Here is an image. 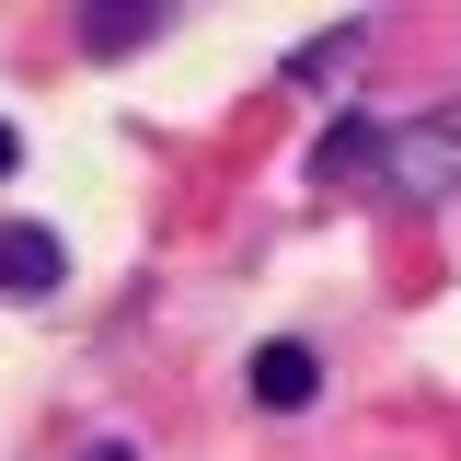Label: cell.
Instances as JSON below:
<instances>
[{
	"instance_id": "6da1fadb",
	"label": "cell",
	"mask_w": 461,
	"mask_h": 461,
	"mask_svg": "<svg viewBox=\"0 0 461 461\" xmlns=\"http://www.w3.org/2000/svg\"><path fill=\"white\" fill-rule=\"evenodd\" d=\"M58 277H69L58 230H35V220H0V300H47Z\"/></svg>"
},
{
	"instance_id": "7a4b0ae2",
	"label": "cell",
	"mask_w": 461,
	"mask_h": 461,
	"mask_svg": "<svg viewBox=\"0 0 461 461\" xmlns=\"http://www.w3.org/2000/svg\"><path fill=\"white\" fill-rule=\"evenodd\" d=\"M323 393V357H312V346L300 335H277V346H254V403H266V415H300V403Z\"/></svg>"
},
{
	"instance_id": "3957f363",
	"label": "cell",
	"mask_w": 461,
	"mask_h": 461,
	"mask_svg": "<svg viewBox=\"0 0 461 461\" xmlns=\"http://www.w3.org/2000/svg\"><path fill=\"white\" fill-rule=\"evenodd\" d=\"M81 35H93V47H150V35H162V12H150V0H139V12H127V0H104V12H93V23H81Z\"/></svg>"
},
{
	"instance_id": "277c9868",
	"label": "cell",
	"mask_w": 461,
	"mask_h": 461,
	"mask_svg": "<svg viewBox=\"0 0 461 461\" xmlns=\"http://www.w3.org/2000/svg\"><path fill=\"white\" fill-rule=\"evenodd\" d=\"M346 58H357V23H346V35H323V47H300V58H288V81H335Z\"/></svg>"
},
{
	"instance_id": "5b68a950",
	"label": "cell",
	"mask_w": 461,
	"mask_h": 461,
	"mask_svg": "<svg viewBox=\"0 0 461 461\" xmlns=\"http://www.w3.org/2000/svg\"><path fill=\"white\" fill-rule=\"evenodd\" d=\"M81 461H139V450H115V438H104V450H81Z\"/></svg>"
},
{
	"instance_id": "8992f818",
	"label": "cell",
	"mask_w": 461,
	"mask_h": 461,
	"mask_svg": "<svg viewBox=\"0 0 461 461\" xmlns=\"http://www.w3.org/2000/svg\"><path fill=\"white\" fill-rule=\"evenodd\" d=\"M0 173H12V127H0Z\"/></svg>"
}]
</instances>
